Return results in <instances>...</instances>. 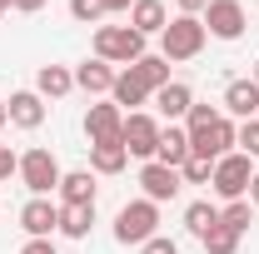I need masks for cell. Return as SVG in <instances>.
<instances>
[{
  "mask_svg": "<svg viewBox=\"0 0 259 254\" xmlns=\"http://www.w3.org/2000/svg\"><path fill=\"white\" fill-rule=\"evenodd\" d=\"M234 130H239V120H229V115H220L209 130H199V135H190V150L204 159H225L229 150H234Z\"/></svg>",
  "mask_w": 259,
  "mask_h": 254,
  "instance_id": "obj_10",
  "label": "cell"
},
{
  "mask_svg": "<svg viewBox=\"0 0 259 254\" xmlns=\"http://www.w3.org/2000/svg\"><path fill=\"white\" fill-rule=\"evenodd\" d=\"M140 254H180V239H169V234H155V239H145Z\"/></svg>",
  "mask_w": 259,
  "mask_h": 254,
  "instance_id": "obj_31",
  "label": "cell"
},
{
  "mask_svg": "<svg viewBox=\"0 0 259 254\" xmlns=\"http://www.w3.org/2000/svg\"><path fill=\"white\" fill-rule=\"evenodd\" d=\"M239 239H244V234H234L229 224H214L199 244H204V254H239Z\"/></svg>",
  "mask_w": 259,
  "mask_h": 254,
  "instance_id": "obj_25",
  "label": "cell"
},
{
  "mask_svg": "<svg viewBox=\"0 0 259 254\" xmlns=\"http://www.w3.org/2000/svg\"><path fill=\"white\" fill-rule=\"evenodd\" d=\"M220 115H225V110H214V105H199V100H194V105H190V115H185V130H190V135H199V130H209V125H214Z\"/></svg>",
  "mask_w": 259,
  "mask_h": 254,
  "instance_id": "obj_28",
  "label": "cell"
},
{
  "mask_svg": "<svg viewBox=\"0 0 259 254\" xmlns=\"http://www.w3.org/2000/svg\"><path fill=\"white\" fill-rule=\"evenodd\" d=\"M180 180H185V185H209V180H214V159L190 155L185 164H180Z\"/></svg>",
  "mask_w": 259,
  "mask_h": 254,
  "instance_id": "obj_27",
  "label": "cell"
},
{
  "mask_svg": "<svg viewBox=\"0 0 259 254\" xmlns=\"http://www.w3.org/2000/svg\"><path fill=\"white\" fill-rule=\"evenodd\" d=\"M214 224H220V204H209V199H194L190 209H185V229H190L194 239H204Z\"/></svg>",
  "mask_w": 259,
  "mask_h": 254,
  "instance_id": "obj_24",
  "label": "cell"
},
{
  "mask_svg": "<svg viewBox=\"0 0 259 254\" xmlns=\"http://www.w3.org/2000/svg\"><path fill=\"white\" fill-rule=\"evenodd\" d=\"M20 254H60V249H55V239H25Z\"/></svg>",
  "mask_w": 259,
  "mask_h": 254,
  "instance_id": "obj_33",
  "label": "cell"
},
{
  "mask_svg": "<svg viewBox=\"0 0 259 254\" xmlns=\"http://www.w3.org/2000/svg\"><path fill=\"white\" fill-rule=\"evenodd\" d=\"M5 115H10L15 130H40L45 125V100L35 95V90H15V95L5 100Z\"/></svg>",
  "mask_w": 259,
  "mask_h": 254,
  "instance_id": "obj_14",
  "label": "cell"
},
{
  "mask_svg": "<svg viewBox=\"0 0 259 254\" xmlns=\"http://www.w3.org/2000/svg\"><path fill=\"white\" fill-rule=\"evenodd\" d=\"M40 5H45V0H15V10H20V15H35Z\"/></svg>",
  "mask_w": 259,
  "mask_h": 254,
  "instance_id": "obj_36",
  "label": "cell"
},
{
  "mask_svg": "<svg viewBox=\"0 0 259 254\" xmlns=\"http://www.w3.org/2000/svg\"><path fill=\"white\" fill-rule=\"evenodd\" d=\"M220 224H229L234 234H244V229L254 224V204H249V199H229L225 209H220Z\"/></svg>",
  "mask_w": 259,
  "mask_h": 254,
  "instance_id": "obj_26",
  "label": "cell"
},
{
  "mask_svg": "<svg viewBox=\"0 0 259 254\" xmlns=\"http://www.w3.org/2000/svg\"><path fill=\"white\" fill-rule=\"evenodd\" d=\"M95 55L130 70L135 60H145V35L130 30V25H100V30H95Z\"/></svg>",
  "mask_w": 259,
  "mask_h": 254,
  "instance_id": "obj_3",
  "label": "cell"
},
{
  "mask_svg": "<svg viewBox=\"0 0 259 254\" xmlns=\"http://www.w3.org/2000/svg\"><path fill=\"white\" fill-rule=\"evenodd\" d=\"M155 234H160V204H150L145 194L130 199L125 209L115 215V239H120V244H145V239H155Z\"/></svg>",
  "mask_w": 259,
  "mask_h": 254,
  "instance_id": "obj_2",
  "label": "cell"
},
{
  "mask_svg": "<svg viewBox=\"0 0 259 254\" xmlns=\"http://www.w3.org/2000/svg\"><path fill=\"white\" fill-rule=\"evenodd\" d=\"M180 170H169V164H160V159H145L140 164V190H145V199L150 204H169L175 194H180Z\"/></svg>",
  "mask_w": 259,
  "mask_h": 254,
  "instance_id": "obj_8",
  "label": "cell"
},
{
  "mask_svg": "<svg viewBox=\"0 0 259 254\" xmlns=\"http://www.w3.org/2000/svg\"><path fill=\"white\" fill-rule=\"evenodd\" d=\"M110 100H115L125 115H135V110L150 100V90L140 85V75H135V70H120V75H115V90H110Z\"/></svg>",
  "mask_w": 259,
  "mask_h": 254,
  "instance_id": "obj_21",
  "label": "cell"
},
{
  "mask_svg": "<svg viewBox=\"0 0 259 254\" xmlns=\"http://www.w3.org/2000/svg\"><path fill=\"white\" fill-rule=\"evenodd\" d=\"M115 65L110 60H100V55H90L85 65H75V90H85V95H110L115 90Z\"/></svg>",
  "mask_w": 259,
  "mask_h": 254,
  "instance_id": "obj_13",
  "label": "cell"
},
{
  "mask_svg": "<svg viewBox=\"0 0 259 254\" xmlns=\"http://www.w3.org/2000/svg\"><path fill=\"white\" fill-rule=\"evenodd\" d=\"M130 70L140 75V85H145L150 95H155L160 85H169V60H164V55H145V60H135Z\"/></svg>",
  "mask_w": 259,
  "mask_h": 254,
  "instance_id": "obj_23",
  "label": "cell"
},
{
  "mask_svg": "<svg viewBox=\"0 0 259 254\" xmlns=\"http://www.w3.org/2000/svg\"><path fill=\"white\" fill-rule=\"evenodd\" d=\"M70 15H75L80 25H100V20H105V5H100V0H70Z\"/></svg>",
  "mask_w": 259,
  "mask_h": 254,
  "instance_id": "obj_30",
  "label": "cell"
},
{
  "mask_svg": "<svg viewBox=\"0 0 259 254\" xmlns=\"http://www.w3.org/2000/svg\"><path fill=\"white\" fill-rule=\"evenodd\" d=\"M20 229H25L30 239H50V234H60V204L30 194V199L20 204Z\"/></svg>",
  "mask_w": 259,
  "mask_h": 254,
  "instance_id": "obj_9",
  "label": "cell"
},
{
  "mask_svg": "<svg viewBox=\"0 0 259 254\" xmlns=\"http://www.w3.org/2000/svg\"><path fill=\"white\" fill-rule=\"evenodd\" d=\"M55 194H60V204H95V175L90 170H65Z\"/></svg>",
  "mask_w": 259,
  "mask_h": 254,
  "instance_id": "obj_19",
  "label": "cell"
},
{
  "mask_svg": "<svg viewBox=\"0 0 259 254\" xmlns=\"http://www.w3.org/2000/svg\"><path fill=\"white\" fill-rule=\"evenodd\" d=\"M75 90V70H65V65H40L35 70V95L40 100H65Z\"/></svg>",
  "mask_w": 259,
  "mask_h": 254,
  "instance_id": "obj_17",
  "label": "cell"
},
{
  "mask_svg": "<svg viewBox=\"0 0 259 254\" xmlns=\"http://www.w3.org/2000/svg\"><path fill=\"white\" fill-rule=\"evenodd\" d=\"M190 155H194V150H190V130H185V125H164V130H160V150H155V159H160V164H169V170H180Z\"/></svg>",
  "mask_w": 259,
  "mask_h": 254,
  "instance_id": "obj_16",
  "label": "cell"
},
{
  "mask_svg": "<svg viewBox=\"0 0 259 254\" xmlns=\"http://www.w3.org/2000/svg\"><path fill=\"white\" fill-rule=\"evenodd\" d=\"M15 175H20V185H25V190L30 194H40V199H50V194L60 190V159L50 155V150H40V145H35V150H25V155H20V170H15Z\"/></svg>",
  "mask_w": 259,
  "mask_h": 254,
  "instance_id": "obj_4",
  "label": "cell"
},
{
  "mask_svg": "<svg viewBox=\"0 0 259 254\" xmlns=\"http://www.w3.org/2000/svg\"><path fill=\"white\" fill-rule=\"evenodd\" d=\"M175 5H180V15H204L209 0H175Z\"/></svg>",
  "mask_w": 259,
  "mask_h": 254,
  "instance_id": "obj_34",
  "label": "cell"
},
{
  "mask_svg": "<svg viewBox=\"0 0 259 254\" xmlns=\"http://www.w3.org/2000/svg\"><path fill=\"white\" fill-rule=\"evenodd\" d=\"M199 20H204V30L214 35V40H239L244 25H249V15H244V5H239V0H209Z\"/></svg>",
  "mask_w": 259,
  "mask_h": 254,
  "instance_id": "obj_7",
  "label": "cell"
},
{
  "mask_svg": "<svg viewBox=\"0 0 259 254\" xmlns=\"http://www.w3.org/2000/svg\"><path fill=\"white\" fill-rule=\"evenodd\" d=\"M130 164V150L120 140H105V145H90V175H120Z\"/></svg>",
  "mask_w": 259,
  "mask_h": 254,
  "instance_id": "obj_20",
  "label": "cell"
},
{
  "mask_svg": "<svg viewBox=\"0 0 259 254\" xmlns=\"http://www.w3.org/2000/svg\"><path fill=\"white\" fill-rule=\"evenodd\" d=\"M249 204L259 209V170H254V180H249Z\"/></svg>",
  "mask_w": 259,
  "mask_h": 254,
  "instance_id": "obj_37",
  "label": "cell"
},
{
  "mask_svg": "<svg viewBox=\"0 0 259 254\" xmlns=\"http://www.w3.org/2000/svg\"><path fill=\"white\" fill-rule=\"evenodd\" d=\"M100 5H105V15H130L135 0H100Z\"/></svg>",
  "mask_w": 259,
  "mask_h": 254,
  "instance_id": "obj_35",
  "label": "cell"
},
{
  "mask_svg": "<svg viewBox=\"0 0 259 254\" xmlns=\"http://www.w3.org/2000/svg\"><path fill=\"white\" fill-rule=\"evenodd\" d=\"M234 145H239V155L259 159V120H239V130H234Z\"/></svg>",
  "mask_w": 259,
  "mask_h": 254,
  "instance_id": "obj_29",
  "label": "cell"
},
{
  "mask_svg": "<svg viewBox=\"0 0 259 254\" xmlns=\"http://www.w3.org/2000/svg\"><path fill=\"white\" fill-rule=\"evenodd\" d=\"M15 170H20V155H15L10 145H0V180H10Z\"/></svg>",
  "mask_w": 259,
  "mask_h": 254,
  "instance_id": "obj_32",
  "label": "cell"
},
{
  "mask_svg": "<svg viewBox=\"0 0 259 254\" xmlns=\"http://www.w3.org/2000/svg\"><path fill=\"white\" fill-rule=\"evenodd\" d=\"M120 130H125V110H120L115 100H100V105L85 110V135H90V145L120 140Z\"/></svg>",
  "mask_w": 259,
  "mask_h": 254,
  "instance_id": "obj_11",
  "label": "cell"
},
{
  "mask_svg": "<svg viewBox=\"0 0 259 254\" xmlns=\"http://www.w3.org/2000/svg\"><path fill=\"white\" fill-rule=\"evenodd\" d=\"M150 100H155V110H160L164 120L175 125V120H185V115H190V105H194V90L185 85V80H169V85H160V90H155Z\"/></svg>",
  "mask_w": 259,
  "mask_h": 254,
  "instance_id": "obj_15",
  "label": "cell"
},
{
  "mask_svg": "<svg viewBox=\"0 0 259 254\" xmlns=\"http://www.w3.org/2000/svg\"><path fill=\"white\" fill-rule=\"evenodd\" d=\"M204 40H209V30H204V20H199V15H175V20L164 25V35H160V55H164L169 65L194 60V55L204 50Z\"/></svg>",
  "mask_w": 259,
  "mask_h": 254,
  "instance_id": "obj_1",
  "label": "cell"
},
{
  "mask_svg": "<svg viewBox=\"0 0 259 254\" xmlns=\"http://www.w3.org/2000/svg\"><path fill=\"white\" fill-rule=\"evenodd\" d=\"M95 224V204H60V234L65 239H85Z\"/></svg>",
  "mask_w": 259,
  "mask_h": 254,
  "instance_id": "obj_22",
  "label": "cell"
},
{
  "mask_svg": "<svg viewBox=\"0 0 259 254\" xmlns=\"http://www.w3.org/2000/svg\"><path fill=\"white\" fill-rule=\"evenodd\" d=\"M160 120L150 115V110H135V115H125V130H120V145H125L135 159H155V150H160Z\"/></svg>",
  "mask_w": 259,
  "mask_h": 254,
  "instance_id": "obj_6",
  "label": "cell"
},
{
  "mask_svg": "<svg viewBox=\"0 0 259 254\" xmlns=\"http://www.w3.org/2000/svg\"><path fill=\"white\" fill-rule=\"evenodd\" d=\"M5 125H10V115H5V100H0V130H5Z\"/></svg>",
  "mask_w": 259,
  "mask_h": 254,
  "instance_id": "obj_38",
  "label": "cell"
},
{
  "mask_svg": "<svg viewBox=\"0 0 259 254\" xmlns=\"http://www.w3.org/2000/svg\"><path fill=\"white\" fill-rule=\"evenodd\" d=\"M164 25H169L164 0H135V5H130V30H140V35H164Z\"/></svg>",
  "mask_w": 259,
  "mask_h": 254,
  "instance_id": "obj_18",
  "label": "cell"
},
{
  "mask_svg": "<svg viewBox=\"0 0 259 254\" xmlns=\"http://www.w3.org/2000/svg\"><path fill=\"white\" fill-rule=\"evenodd\" d=\"M249 80H254V85H259V60H254V75H249Z\"/></svg>",
  "mask_w": 259,
  "mask_h": 254,
  "instance_id": "obj_39",
  "label": "cell"
},
{
  "mask_svg": "<svg viewBox=\"0 0 259 254\" xmlns=\"http://www.w3.org/2000/svg\"><path fill=\"white\" fill-rule=\"evenodd\" d=\"M220 110H225L229 120H259V85L254 80H229Z\"/></svg>",
  "mask_w": 259,
  "mask_h": 254,
  "instance_id": "obj_12",
  "label": "cell"
},
{
  "mask_svg": "<svg viewBox=\"0 0 259 254\" xmlns=\"http://www.w3.org/2000/svg\"><path fill=\"white\" fill-rule=\"evenodd\" d=\"M249 180H254V159L239 155V150H229L225 159H214V180H209V190L220 194V199H249Z\"/></svg>",
  "mask_w": 259,
  "mask_h": 254,
  "instance_id": "obj_5",
  "label": "cell"
}]
</instances>
